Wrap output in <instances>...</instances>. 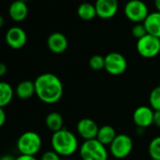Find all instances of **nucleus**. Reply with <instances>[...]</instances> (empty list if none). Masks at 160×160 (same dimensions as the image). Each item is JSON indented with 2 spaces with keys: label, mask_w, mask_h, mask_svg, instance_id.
I'll use <instances>...</instances> for the list:
<instances>
[{
  "label": "nucleus",
  "mask_w": 160,
  "mask_h": 160,
  "mask_svg": "<svg viewBox=\"0 0 160 160\" xmlns=\"http://www.w3.org/2000/svg\"><path fill=\"white\" fill-rule=\"evenodd\" d=\"M6 119H7V116H6V112L4 108H0V127H2L5 124Z\"/></svg>",
  "instance_id": "27"
},
{
  "label": "nucleus",
  "mask_w": 160,
  "mask_h": 160,
  "mask_svg": "<svg viewBox=\"0 0 160 160\" xmlns=\"http://www.w3.org/2000/svg\"><path fill=\"white\" fill-rule=\"evenodd\" d=\"M138 53L145 58H152L160 53V39L152 36L145 35L143 38L137 42Z\"/></svg>",
  "instance_id": "7"
},
{
  "label": "nucleus",
  "mask_w": 160,
  "mask_h": 160,
  "mask_svg": "<svg viewBox=\"0 0 160 160\" xmlns=\"http://www.w3.org/2000/svg\"><path fill=\"white\" fill-rule=\"evenodd\" d=\"M19 1H21V2H24V3H27V1H28V0H19Z\"/></svg>",
  "instance_id": "33"
},
{
  "label": "nucleus",
  "mask_w": 160,
  "mask_h": 160,
  "mask_svg": "<svg viewBox=\"0 0 160 160\" xmlns=\"http://www.w3.org/2000/svg\"><path fill=\"white\" fill-rule=\"evenodd\" d=\"M35 94L43 103L53 105L58 103L63 95V84L54 73L40 74L34 81Z\"/></svg>",
  "instance_id": "1"
},
{
  "label": "nucleus",
  "mask_w": 160,
  "mask_h": 160,
  "mask_svg": "<svg viewBox=\"0 0 160 160\" xmlns=\"http://www.w3.org/2000/svg\"><path fill=\"white\" fill-rule=\"evenodd\" d=\"M123 12L126 18L135 24L143 23L149 15L148 7L141 0H129L124 6Z\"/></svg>",
  "instance_id": "5"
},
{
  "label": "nucleus",
  "mask_w": 160,
  "mask_h": 160,
  "mask_svg": "<svg viewBox=\"0 0 160 160\" xmlns=\"http://www.w3.org/2000/svg\"><path fill=\"white\" fill-rule=\"evenodd\" d=\"M143 25L149 35L160 39V12H159L149 13V15L143 22Z\"/></svg>",
  "instance_id": "15"
},
{
  "label": "nucleus",
  "mask_w": 160,
  "mask_h": 160,
  "mask_svg": "<svg viewBox=\"0 0 160 160\" xmlns=\"http://www.w3.org/2000/svg\"><path fill=\"white\" fill-rule=\"evenodd\" d=\"M154 111V110H153ZM152 124H154L156 127L160 128V110H156L153 112V121Z\"/></svg>",
  "instance_id": "26"
},
{
  "label": "nucleus",
  "mask_w": 160,
  "mask_h": 160,
  "mask_svg": "<svg viewBox=\"0 0 160 160\" xmlns=\"http://www.w3.org/2000/svg\"><path fill=\"white\" fill-rule=\"evenodd\" d=\"M77 15L83 21H91L94 19L97 16L94 4L89 2L81 3L77 8Z\"/></svg>",
  "instance_id": "19"
},
{
  "label": "nucleus",
  "mask_w": 160,
  "mask_h": 160,
  "mask_svg": "<svg viewBox=\"0 0 160 160\" xmlns=\"http://www.w3.org/2000/svg\"><path fill=\"white\" fill-rule=\"evenodd\" d=\"M126 58L118 52L108 53L105 57V70L112 75H120L126 71Z\"/></svg>",
  "instance_id": "8"
},
{
  "label": "nucleus",
  "mask_w": 160,
  "mask_h": 160,
  "mask_svg": "<svg viewBox=\"0 0 160 160\" xmlns=\"http://www.w3.org/2000/svg\"><path fill=\"white\" fill-rule=\"evenodd\" d=\"M41 160H61L60 155L57 153L55 151H46L42 153Z\"/></svg>",
  "instance_id": "25"
},
{
  "label": "nucleus",
  "mask_w": 160,
  "mask_h": 160,
  "mask_svg": "<svg viewBox=\"0 0 160 160\" xmlns=\"http://www.w3.org/2000/svg\"><path fill=\"white\" fill-rule=\"evenodd\" d=\"M15 92L11 84L5 81H0V108H4L13 99Z\"/></svg>",
  "instance_id": "18"
},
{
  "label": "nucleus",
  "mask_w": 160,
  "mask_h": 160,
  "mask_svg": "<svg viewBox=\"0 0 160 160\" xmlns=\"http://www.w3.org/2000/svg\"><path fill=\"white\" fill-rule=\"evenodd\" d=\"M148 152L152 160H160V136L153 138L150 141Z\"/></svg>",
  "instance_id": "21"
},
{
  "label": "nucleus",
  "mask_w": 160,
  "mask_h": 160,
  "mask_svg": "<svg viewBox=\"0 0 160 160\" xmlns=\"http://www.w3.org/2000/svg\"><path fill=\"white\" fill-rule=\"evenodd\" d=\"M154 6L156 8V11L160 12V0H154Z\"/></svg>",
  "instance_id": "31"
},
{
  "label": "nucleus",
  "mask_w": 160,
  "mask_h": 160,
  "mask_svg": "<svg viewBox=\"0 0 160 160\" xmlns=\"http://www.w3.org/2000/svg\"><path fill=\"white\" fill-rule=\"evenodd\" d=\"M47 46L54 54H62L68 48V40L61 32H53L47 39Z\"/></svg>",
  "instance_id": "13"
},
{
  "label": "nucleus",
  "mask_w": 160,
  "mask_h": 160,
  "mask_svg": "<svg viewBox=\"0 0 160 160\" xmlns=\"http://www.w3.org/2000/svg\"><path fill=\"white\" fill-rule=\"evenodd\" d=\"M51 145L53 151L60 156H70L76 152L78 148V140L72 132L62 128L61 130L53 133Z\"/></svg>",
  "instance_id": "2"
},
{
  "label": "nucleus",
  "mask_w": 160,
  "mask_h": 160,
  "mask_svg": "<svg viewBox=\"0 0 160 160\" xmlns=\"http://www.w3.org/2000/svg\"><path fill=\"white\" fill-rule=\"evenodd\" d=\"M28 14V8L27 3L21 2L19 0L13 1L9 8V15L14 22H23Z\"/></svg>",
  "instance_id": "14"
},
{
  "label": "nucleus",
  "mask_w": 160,
  "mask_h": 160,
  "mask_svg": "<svg viewBox=\"0 0 160 160\" xmlns=\"http://www.w3.org/2000/svg\"><path fill=\"white\" fill-rule=\"evenodd\" d=\"M99 128L100 127L97 125V123L90 118L81 119L76 125V131L78 135L84 140L96 138Z\"/></svg>",
  "instance_id": "10"
},
{
  "label": "nucleus",
  "mask_w": 160,
  "mask_h": 160,
  "mask_svg": "<svg viewBox=\"0 0 160 160\" xmlns=\"http://www.w3.org/2000/svg\"><path fill=\"white\" fill-rule=\"evenodd\" d=\"M89 65L93 71H101L105 69V57L94 55L89 60Z\"/></svg>",
  "instance_id": "23"
},
{
  "label": "nucleus",
  "mask_w": 160,
  "mask_h": 160,
  "mask_svg": "<svg viewBox=\"0 0 160 160\" xmlns=\"http://www.w3.org/2000/svg\"><path fill=\"white\" fill-rule=\"evenodd\" d=\"M133 150V140L126 134H119L109 145V152L117 159L127 157Z\"/></svg>",
  "instance_id": "6"
},
{
  "label": "nucleus",
  "mask_w": 160,
  "mask_h": 160,
  "mask_svg": "<svg viewBox=\"0 0 160 160\" xmlns=\"http://www.w3.org/2000/svg\"><path fill=\"white\" fill-rule=\"evenodd\" d=\"M7 44L12 49L23 48L28 41V36L26 31L20 27H12L8 29L6 36Z\"/></svg>",
  "instance_id": "9"
},
{
  "label": "nucleus",
  "mask_w": 160,
  "mask_h": 160,
  "mask_svg": "<svg viewBox=\"0 0 160 160\" xmlns=\"http://www.w3.org/2000/svg\"><path fill=\"white\" fill-rule=\"evenodd\" d=\"M4 24H5V20H4V18H3L2 15H0V28H3Z\"/></svg>",
  "instance_id": "32"
},
{
  "label": "nucleus",
  "mask_w": 160,
  "mask_h": 160,
  "mask_svg": "<svg viewBox=\"0 0 160 160\" xmlns=\"http://www.w3.org/2000/svg\"><path fill=\"white\" fill-rule=\"evenodd\" d=\"M147 30L143 25V23H139V24H135V26L132 28V35L134 38L139 40L141 38H143L145 35H147Z\"/></svg>",
  "instance_id": "24"
},
{
  "label": "nucleus",
  "mask_w": 160,
  "mask_h": 160,
  "mask_svg": "<svg viewBox=\"0 0 160 160\" xmlns=\"http://www.w3.org/2000/svg\"><path fill=\"white\" fill-rule=\"evenodd\" d=\"M15 160H38L35 156L33 155H25V154H20L15 158Z\"/></svg>",
  "instance_id": "28"
},
{
  "label": "nucleus",
  "mask_w": 160,
  "mask_h": 160,
  "mask_svg": "<svg viewBox=\"0 0 160 160\" xmlns=\"http://www.w3.org/2000/svg\"><path fill=\"white\" fill-rule=\"evenodd\" d=\"M94 6L97 16L102 19L114 17L119 9L118 0H96Z\"/></svg>",
  "instance_id": "12"
},
{
  "label": "nucleus",
  "mask_w": 160,
  "mask_h": 160,
  "mask_svg": "<svg viewBox=\"0 0 160 160\" xmlns=\"http://www.w3.org/2000/svg\"><path fill=\"white\" fill-rule=\"evenodd\" d=\"M45 124L53 133L58 132L63 128V118L58 112H50L45 118Z\"/></svg>",
  "instance_id": "20"
},
{
  "label": "nucleus",
  "mask_w": 160,
  "mask_h": 160,
  "mask_svg": "<svg viewBox=\"0 0 160 160\" xmlns=\"http://www.w3.org/2000/svg\"><path fill=\"white\" fill-rule=\"evenodd\" d=\"M16 157L11 155V154H3L0 156V160H15Z\"/></svg>",
  "instance_id": "30"
},
{
  "label": "nucleus",
  "mask_w": 160,
  "mask_h": 160,
  "mask_svg": "<svg viewBox=\"0 0 160 160\" xmlns=\"http://www.w3.org/2000/svg\"><path fill=\"white\" fill-rule=\"evenodd\" d=\"M79 154L82 160H108V158L107 146L96 138L85 140L79 148Z\"/></svg>",
  "instance_id": "3"
},
{
  "label": "nucleus",
  "mask_w": 160,
  "mask_h": 160,
  "mask_svg": "<svg viewBox=\"0 0 160 160\" xmlns=\"http://www.w3.org/2000/svg\"><path fill=\"white\" fill-rule=\"evenodd\" d=\"M153 109L151 107L140 106L137 108L133 113V122L138 127L145 129L152 124Z\"/></svg>",
  "instance_id": "11"
},
{
  "label": "nucleus",
  "mask_w": 160,
  "mask_h": 160,
  "mask_svg": "<svg viewBox=\"0 0 160 160\" xmlns=\"http://www.w3.org/2000/svg\"><path fill=\"white\" fill-rule=\"evenodd\" d=\"M7 71H8L7 65H6L5 63L0 62V77L4 76V75L7 73Z\"/></svg>",
  "instance_id": "29"
},
{
  "label": "nucleus",
  "mask_w": 160,
  "mask_h": 160,
  "mask_svg": "<svg viewBox=\"0 0 160 160\" xmlns=\"http://www.w3.org/2000/svg\"><path fill=\"white\" fill-rule=\"evenodd\" d=\"M16 96L21 100H28L35 94V84L31 80H24L20 82L15 89Z\"/></svg>",
  "instance_id": "16"
},
{
  "label": "nucleus",
  "mask_w": 160,
  "mask_h": 160,
  "mask_svg": "<svg viewBox=\"0 0 160 160\" xmlns=\"http://www.w3.org/2000/svg\"><path fill=\"white\" fill-rule=\"evenodd\" d=\"M150 107L154 110H160V86L153 88L149 96Z\"/></svg>",
  "instance_id": "22"
},
{
  "label": "nucleus",
  "mask_w": 160,
  "mask_h": 160,
  "mask_svg": "<svg viewBox=\"0 0 160 160\" xmlns=\"http://www.w3.org/2000/svg\"><path fill=\"white\" fill-rule=\"evenodd\" d=\"M117 137V133L111 125H103L99 128L96 139L105 146H109Z\"/></svg>",
  "instance_id": "17"
},
{
  "label": "nucleus",
  "mask_w": 160,
  "mask_h": 160,
  "mask_svg": "<svg viewBox=\"0 0 160 160\" xmlns=\"http://www.w3.org/2000/svg\"><path fill=\"white\" fill-rule=\"evenodd\" d=\"M42 138L34 131L23 133L17 140V149L21 154L33 155L37 154L42 148Z\"/></svg>",
  "instance_id": "4"
}]
</instances>
